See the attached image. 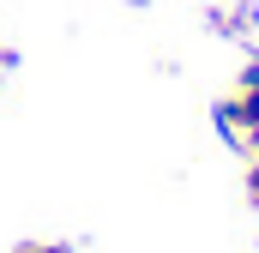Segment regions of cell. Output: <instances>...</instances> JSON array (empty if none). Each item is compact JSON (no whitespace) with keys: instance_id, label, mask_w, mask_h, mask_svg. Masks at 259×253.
I'll use <instances>...</instances> for the list:
<instances>
[{"instance_id":"6da1fadb","label":"cell","mask_w":259,"mask_h":253,"mask_svg":"<svg viewBox=\"0 0 259 253\" xmlns=\"http://www.w3.org/2000/svg\"><path fill=\"white\" fill-rule=\"evenodd\" d=\"M217 133L235 151H259V85H229V97H217Z\"/></svg>"},{"instance_id":"7a4b0ae2","label":"cell","mask_w":259,"mask_h":253,"mask_svg":"<svg viewBox=\"0 0 259 253\" xmlns=\"http://www.w3.org/2000/svg\"><path fill=\"white\" fill-rule=\"evenodd\" d=\"M247 205H253V211H259V151H253V157H247Z\"/></svg>"},{"instance_id":"5b68a950","label":"cell","mask_w":259,"mask_h":253,"mask_svg":"<svg viewBox=\"0 0 259 253\" xmlns=\"http://www.w3.org/2000/svg\"><path fill=\"white\" fill-rule=\"evenodd\" d=\"M133 6H145V0H133Z\"/></svg>"},{"instance_id":"277c9868","label":"cell","mask_w":259,"mask_h":253,"mask_svg":"<svg viewBox=\"0 0 259 253\" xmlns=\"http://www.w3.org/2000/svg\"><path fill=\"white\" fill-rule=\"evenodd\" d=\"M6 61H12V55H6V49H0V66H6Z\"/></svg>"},{"instance_id":"3957f363","label":"cell","mask_w":259,"mask_h":253,"mask_svg":"<svg viewBox=\"0 0 259 253\" xmlns=\"http://www.w3.org/2000/svg\"><path fill=\"white\" fill-rule=\"evenodd\" d=\"M18 253H72V247H61V241H24Z\"/></svg>"}]
</instances>
